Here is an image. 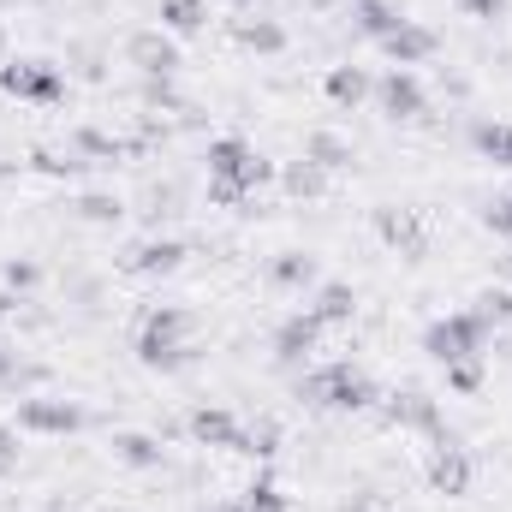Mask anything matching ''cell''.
I'll return each instance as SVG.
<instances>
[{"mask_svg":"<svg viewBox=\"0 0 512 512\" xmlns=\"http://www.w3.org/2000/svg\"><path fill=\"white\" fill-rule=\"evenodd\" d=\"M233 36H239L245 48H256V54H280V48H286V30H280L274 18H239Z\"/></svg>","mask_w":512,"mask_h":512,"instance_id":"cell-20","label":"cell"},{"mask_svg":"<svg viewBox=\"0 0 512 512\" xmlns=\"http://www.w3.org/2000/svg\"><path fill=\"white\" fill-rule=\"evenodd\" d=\"M471 310H477V316H483L489 328H495V322H512V292H501V286H489V292H483V298H477Z\"/></svg>","mask_w":512,"mask_h":512,"instance_id":"cell-29","label":"cell"},{"mask_svg":"<svg viewBox=\"0 0 512 512\" xmlns=\"http://www.w3.org/2000/svg\"><path fill=\"white\" fill-rule=\"evenodd\" d=\"M376 233H382L387 245H399V251H423V227H417V215L411 209H382L376 215Z\"/></svg>","mask_w":512,"mask_h":512,"instance_id":"cell-18","label":"cell"},{"mask_svg":"<svg viewBox=\"0 0 512 512\" xmlns=\"http://www.w3.org/2000/svg\"><path fill=\"white\" fill-rule=\"evenodd\" d=\"M483 221H489V227H495V233H501V239H507V245H512V197H495Z\"/></svg>","mask_w":512,"mask_h":512,"instance_id":"cell-31","label":"cell"},{"mask_svg":"<svg viewBox=\"0 0 512 512\" xmlns=\"http://www.w3.org/2000/svg\"><path fill=\"white\" fill-rule=\"evenodd\" d=\"M322 328H334V322H352V310H358V292L346 286V280H328V286H316V298L304 304Z\"/></svg>","mask_w":512,"mask_h":512,"instance_id":"cell-13","label":"cell"},{"mask_svg":"<svg viewBox=\"0 0 512 512\" xmlns=\"http://www.w3.org/2000/svg\"><path fill=\"white\" fill-rule=\"evenodd\" d=\"M447 382L459 387V393H477L483 387V364L471 358V364H447Z\"/></svg>","mask_w":512,"mask_h":512,"instance_id":"cell-30","label":"cell"},{"mask_svg":"<svg viewBox=\"0 0 512 512\" xmlns=\"http://www.w3.org/2000/svg\"><path fill=\"white\" fill-rule=\"evenodd\" d=\"M471 143H477L495 167H512V126H489V120H483V126L471 131Z\"/></svg>","mask_w":512,"mask_h":512,"instance_id":"cell-25","label":"cell"},{"mask_svg":"<svg viewBox=\"0 0 512 512\" xmlns=\"http://www.w3.org/2000/svg\"><path fill=\"white\" fill-rule=\"evenodd\" d=\"M72 149H78V155H96V161L126 155V143H120V137H108V131H78V137H72Z\"/></svg>","mask_w":512,"mask_h":512,"instance_id":"cell-28","label":"cell"},{"mask_svg":"<svg viewBox=\"0 0 512 512\" xmlns=\"http://www.w3.org/2000/svg\"><path fill=\"white\" fill-rule=\"evenodd\" d=\"M191 435H197L203 447H239V453H245V429H239L227 411H215V405L191 411Z\"/></svg>","mask_w":512,"mask_h":512,"instance_id":"cell-14","label":"cell"},{"mask_svg":"<svg viewBox=\"0 0 512 512\" xmlns=\"http://www.w3.org/2000/svg\"><path fill=\"white\" fill-rule=\"evenodd\" d=\"M239 6H245V0H239Z\"/></svg>","mask_w":512,"mask_h":512,"instance_id":"cell-36","label":"cell"},{"mask_svg":"<svg viewBox=\"0 0 512 512\" xmlns=\"http://www.w3.org/2000/svg\"><path fill=\"white\" fill-rule=\"evenodd\" d=\"M137 364L143 370H185L191 364V310L179 304H155L137 328Z\"/></svg>","mask_w":512,"mask_h":512,"instance_id":"cell-2","label":"cell"},{"mask_svg":"<svg viewBox=\"0 0 512 512\" xmlns=\"http://www.w3.org/2000/svg\"><path fill=\"white\" fill-rule=\"evenodd\" d=\"M280 185H286L292 197H322V191H328V173H322L316 161H292V167L280 173Z\"/></svg>","mask_w":512,"mask_h":512,"instance_id":"cell-24","label":"cell"},{"mask_svg":"<svg viewBox=\"0 0 512 512\" xmlns=\"http://www.w3.org/2000/svg\"><path fill=\"white\" fill-rule=\"evenodd\" d=\"M126 60L143 72V78H173L179 72V48L167 30H131L126 36Z\"/></svg>","mask_w":512,"mask_h":512,"instance_id":"cell-9","label":"cell"},{"mask_svg":"<svg viewBox=\"0 0 512 512\" xmlns=\"http://www.w3.org/2000/svg\"><path fill=\"white\" fill-rule=\"evenodd\" d=\"M227 507H233V512H286V495H280L268 477H256L251 489H245L239 501H227Z\"/></svg>","mask_w":512,"mask_h":512,"instance_id":"cell-26","label":"cell"},{"mask_svg":"<svg viewBox=\"0 0 512 512\" xmlns=\"http://www.w3.org/2000/svg\"><path fill=\"white\" fill-rule=\"evenodd\" d=\"M376 102H382L387 120H423V108H429L417 72H405V66H393L387 78H376Z\"/></svg>","mask_w":512,"mask_h":512,"instance_id":"cell-10","label":"cell"},{"mask_svg":"<svg viewBox=\"0 0 512 512\" xmlns=\"http://www.w3.org/2000/svg\"><path fill=\"white\" fill-rule=\"evenodd\" d=\"M298 399L316 411H364V405H376V382L352 364H322L298 382Z\"/></svg>","mask_w":512,"mask_h":512,"instance_id":"cell-3","label":"cell"},{"mask_svg":"<svg viewBox=\"0 0 512 512\" xmlns=\"http://www.w3.org/2000/svg\"><path fill=\"white\" fill-rule=\"evenodd\" d=\"M316 340H322V322H316L310 310H292V316L274 328V358H280V364H298L304 352H316Z\"/></svg>","mask_w":512,"mask_h":512,"instance_id":"cell-12","label":"cell"},{"mask_svg":"<svg viewBox=\"0 0 512 512\" xmlns=\"http://www.w3.org/2000/svg\"><path fill=\"white\" fill-rule=\"evenodd\" d=\"M161 24L179 36H197L209 24V0H161Z\"/></svg>","mask_w":512,"mask_h":512,"instance_id":"cell-22","label":"cell"},{"mask_svg":"<svg viewBox=\"0 0 512 512\" xmlns=\"http://www.w3.org/2000/svg\"><path fill=\"white\" fill-rule=\"evenodd\" d=\"M0 90L18 96V102H60L66 96V78L48 60H6L0 66Z\"/></svg>","mask_w":512,"mask_h":512,"instance_id":"cell-5","label":"cell"},{"mask_svg":"<svg viewBox=\"0 0 512 512\" xmlns=\"http://www.w3.org/2000/svg\"><path fill=\"white\" fill-rule=\"evenodd\" d=\"M471 477H477L471 453L441 429V435H435V459H429V483H435L441 495H471Z\"/></svg>","mask_w":512,"mask_h":512,"instance_id":"cell-7","label":"cell"},{"mask_svg":"<svg viewBox=\"0 0 512 512\" xmlns=\"http://www.w3.org/2000/svg\"><path fill=\"white\" fill-rule=\"evenodd\" d=\"M179 262H185V245H179V239H143V245L126 251L131 274H167V268H179Z\"/></svg>","mask_w":512,"mask_h":512,"instance_id":"cell-15","label":"cell"},{"mask_svg":"<svg viewBox=\"0 0 512 512\" xmlns=\"http://www.w3.org/2000/svg\"><path fill=\"white\" fill-rule=\"evenodd\" d=\"M322 90H328V102H340V108H358V102H364L376 84H370V72H358V66H334Z\"/></svg>","mask_w":512,"mask_h":512,"instance_id":"cell-19","label":"cell"},{"mask_svg":"<svg viewBox=\"0 0 512 512\" xmlns=\"http://www.w3.org/2000/svg\"><path fill=\"white\" fill-rule=\"evenodd\" d=\"M352 24H358L364 36H376V42H382V36H393V30L405 24V12H399L393 0H352Z\"/></svg>","mask_w":512,"mask_h":512,"instance_id":"cell-17","label":"cell"},{"mask_svg":"<svg viewBox=\"0 0 512 512\" xmlns=\"http://www.w3.org/2000/svg\"><path fill=\"white\" fill-rule=\"evenodd\" d=\"M18 429H30V435H78L84 429V411L72 399L36 393V399H18Z\"/></svg>","mask_w":512,"mask_h":512,"instance_id":"cell-6","label":"cell"},{"mask_svg":"<svg viewBox=\"0 0 512 512\" xmlns=\"http://www.w3.org/2000/svg\"><path fill=\"white\" fill-rule=\"evenodd\" d=\"M114 453H120L126 465H137V471H155V465H161V441H155V435H137V429H120V435H114Z\"/></svg>","mask_w":512,"mask_h":512,"instance_id":"cell-21","label":"cell"},{"mask_svg":"<svg viewBox=\"0 0 512 512\" xmlns=\"http://www.w3.org/2000/svg\"><path fill=\"white\" fill-rule=\"evenodd\" d=\"M12 465H18V435H12V429L0 423V477H6Z\"/></svg>","mask_w":512,"mask_h":512,"instance_id":"cell-34","label":"cell"},{"mask_svg":"<svg viewBox=\"0 0 512 512\" xmlns=\"http://www.w3.org/2000/svg\"><path fill=\"white\" fill-rule=\"evenodd\" d=\"M483 346H489V322H483L477 310H453V316L429 322V334H423V352H429L441 370H447V364L483 358Z\"/></svg>","mask_w":512,"mask_h":512,"instance_id":"cell-4","label":"cell"},{"mask_svg":"<svg viewBox=\"0 0 512 512\" xmlns=\"http://www.w3.org/2000/svg\"><path fill=\"white\" fill-rule=\"evenodd\" d=\"M268 280H274V286H310V280H316V256L280 251L274 262H268Z\"/></svg>","mask_w":512,"mask_h":512,"instance_id":"cell-23","label":"cell"},{"mask_svg":"<svg viewBox=\"0 0 512 512\" xmlns=\"http://www.w3.org/2000/svg\"><path fill=\"white\" fill-rule=\"evenodd\" d=\"M268 179H274V167L256 155L245 137H215V143H209V197H215V203L233 209V203L251 197L256 185H268Z\"/></svg>","mask_w":512,"mask_h":512,"instance_id":"cell-1","label":"cell"},{"mask_svg":"<svg viewBox=\"0 0 512 512\" xmlns=\"http://www.w3.org/2000/svg\"><path fill=\"white\" fill-rule=\"evenodd\" d=\"M459 12H471V18H501L507 0H459Z\"/></svg>","mask_w":512,"mask_h":512,"instance_id":"cell-33","label":"cell"},{"mask_svg":"<svg viewBox=\"0 0 512 512\" xmlns=\"http://www.w3.org/2000/svg\"><path fill=\"white\" fill-rule=\"evenodd\" d=\"M78 215H84V221H96V227H114L126 209H120V197H108V191H90V197H78Z\"/></svg>","mask_w":512,"mask_h":512,"instance_id":"cell-27","label":"cell"},{"mask_svg":"<svg viewBox=\"0 0 512 512\" xmlns=\"http://www.w3.org/2000/svg\"><path fill=\"white\" fill-rule=\"evenodd\" d=\"M304 6H334V0H304Z\"/></svg>","mask_w":512,"mask_h":512,"instance_id":"cell-35","label":"cell"},{"mask_svg":"<svg viewBox=\"0 0 512 512\" xmlns=\"http://www.w3.org/2000/svg\"><path fill=\"white\" fill-rule=\"evenodd\" d=\"M304 161H316L322 173H340V167H352V143L340 131H310L304 137Z\"/></svg>","mask_w":512,"mask_h":512,"instance_id":"cell-16","label":"cell"},{"mask_svg":"<svg viewBox=\"0 0 512 512\" xmlns=\"http://www.w3.org/2000/svg\"><path fill=\"white\" fill-rule=\"evenodd\" d=\"M6 286L12 292H30L36 286V262H6Z\"/></svg>","mask_w":512,"mask_h":512,"instance_id":"cell-32","label":"cell"},{"mask_svg":"<svg viewBox=\"0 0 512 512\" xmlns=\"http://www.w3.org/2000/svg\"><path fill=\"white\" fill-rule=\"evenodd\" d=\"M382 417L393 429H423V435H441L447 423H441V405L423 393V387H399V393H387Z\"/></svg>","mask_w":512,"mask_h":512,"instance_id":"cell-8","label":"cell"},{"mask_svg":"<svg viewBox=\"0 0 512 512\" xmlns=\"http://www.w3.org/2000/svg\"><path fill=\"white\" fill-rule=\"evenodd\" d=\"M435 48H441V42H435V30H429V24H411V18H405L393 36H382V54L393 60V66H405V72H411V66H423Z\"/></svg>","mask_w":512,"mask_h":512,"instance_id":"cell-11","label":"cell"}]
</instances>
